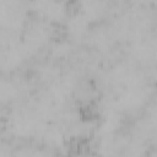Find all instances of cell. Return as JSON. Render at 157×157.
<instances>
[{"label":"cell","instance_id":"cell-1","mask_svg":"<svg viewBox=\"0 0 157 157\" xmlns=\"http://www.w3.org/2000/svg\"><path fill=\"white\" fill-rule=\"evenodd\" d=\"M54 26L40 20L28 22L18 36V44L27 60L38 55L42 50L49 49L54 38Z\"/></svg>","mask_w":157,"mask_h":157},{"label":"cell","instance_id":"cell-3","mask_svg":"<svg viewBox=\"0 0 157 157\" xmlns=\"http://www.w3.org/2000/svg\"><path fill=\"white\" fill-rule=\"evenodd\" d=\"M128 59L140 67L157 65V27L126 45Z\"/></svg>","mask_w":157,"mask_h":157},{"label":"cell","instance_id":"cell-7","mask_svg":"<svg viewBox=\"0 0 157 157\" xmlns=\"http://www.w3.org/2000/svg\"><path fill=\"white\" fill-rule=\"evenodd\" d=\"M132 132L147 142L157 140V97L145 107V115L136 123Z\"/></svg>","mask_w":157,"mask_h":157},{"label":"cell","instance_id":"cell-2","mask_svg":"<svg viewBox=\"0 0 157 157\" xmlns=\"http://www.w3.org/2000/svg\"><path fill=\"white\" fill-rule=\"evenodd\" d=\"M31 0H0L1 32L20 34L28 23Z\"/></svg>","mask_w":157,"mask_h":157},{"label":"cell","instance_id":"cell-9","mask_svg":"<svg viewBox=\"0 0 157 157\" xmlns=\"http://www.w3.org/2000/svg\"><path fill=\"white\" fill-rule=\"evenodd\" d=\"M129 5L145 7V9H152L157 10V0H126Z\"/></svg>","mask_w":157,"mask_h":157},{"label":"cell","instance_id":"cell-6","mask_svg":"<svg viewBox=\"0 0 157 157\" xmlns=\"http://www.w3.org/2000/svg\"><path fill=\"white\" fill-rule=\"evenodd\" d=\"M117 2V0H77V11L96 25L112 16Z\"/></svg>","mask_w":157,"mask_h":157},{"label":"cell","instance_id":"cell-8","mask_svg":"<svg viewBox=\"0 0 157 157\" xmlns=\"http://www.w3.org/2000/svg\"><path fill=\"white\" fill-rule=\"evenodd\" d=\"M92 23L78 11L70 12L67 18L64 22L66 38L71 40L72 43H82L86 40L90 31H91Z\"/></svg>","mask_w":157,"mask_h":157},{"label":"cell","instance_id":"cell-5","mask_svg":"<svg viewBox=\"0 0 157 157\" xmlns=\"http://www.w3.org/2000/svg\"><path fill=\"white\" fill-rule=\"evenodd\" d=\"M31 92V82L22 77H2L1 88H0V98L2 107L17 104L26 98L29 97Z\"/></svg>","mask_w":157,"mask_h":157},{"label":"cell","instance_id":"cell-4","mask_svg":"<svg viewBox=\"0 0 157 157\" xmlns=\"http://www.w3.org/2000/svg\"><path fill=\"white\" fill-rule=\"evenodd\" d=\"M31 12L37 20L49 25H64L70 15L66 0H31Z\"/></svg>","mask_w":157,"mask_h":157}]
</instances>
